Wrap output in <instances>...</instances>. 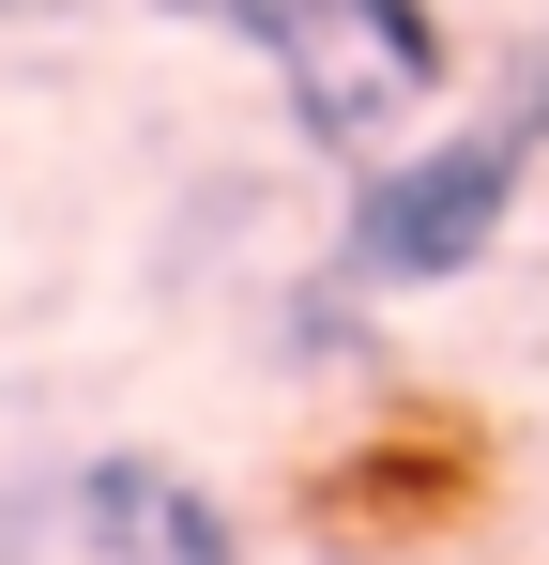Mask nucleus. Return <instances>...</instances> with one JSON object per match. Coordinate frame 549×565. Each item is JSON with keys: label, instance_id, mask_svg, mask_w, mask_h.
<instances>
[{"label": "nucleus", "instance_id": "3", "mask_svg": "<svg viewBox=\"0 0 549 565\" xmlns=\"http://www.w3.org/2000/svg\"><path fill=\"white\" fill-rule=\"evenodd\" d=\"M62 551H92V565H245V520H229L183 459H153V444H77V520H62Z\"/></svg>", "mask_w": 549, "mask_h": 565}, {"label": "nucleus", "instance_id": "4", "mask_svg": "<svg viewBox=\"0 0 549 565\" xmlns=\"http://www.w3.org/2000/svg\"><path fill=\"white\" fill-rule=\"evenodd\" d=\"M77 520V444L46 413V382H0V565H46Z\"/></svg>", "mask_w": 549, "mask_h": 565}, {"label": "nucleus", "instance_id": "6", "mask_svg": "<svg viewBox=\"0 0 549 565\" xmlns=\"http://www.w3.org/2000/svg\"><path fill=\"white\" fill-rule=\"evenodd\" d=\"M488 122L549 169V31H519V46H504V107H488Z\"/></svg>", "mask_w": 549, "mask_h": 565}, {"label": "nucleus", "instance_id": "1", "mask_svg": "<svg viewBox=\"0 0 549 565\" xmlns=\"http://www.w3.org/2000/svg\"><path fill=\"white\" fill-rule=\"evenodd\" d=\"M260 77H274L290 153L336 169V184H366V169L412 153L428 107L458 93V31H443V0H274Z\"/></svg>", "mask_w": 549, "mask_h": 565}, {"label": "nucleus", "instance_id": "7", "mask_svg": "<svg viewBox=\"0 0 549 565\" xmlns=\"http://www.w3.org/2000/svg\"><path fill=\"white\" fill-rule=\"evenodd\" d=\"M138 15H153V31H214V46H245V62L274 46V0H138Z\"/></svg>", "mask_w": 549, "mask_h": 565}, {"label": "nucleus", "instance_id": "2", "mask_svg": "<svg viewBox=\"0 0 549 565\" xmlns=\"http://www.w3.org/2000/svg\"><path fill=\"white\" fill-rule=\"evenodd\" d=\"M519 199H535V153H519L504 122H428L412 153H381L366 184H336L321 260L352 290H381V306H428V290H458V276L504 260Z\"/></svg>", "mask_w": 549, "mask_h": 565}, {"label": "nucleus", "instance_id": "5", "mask_svg": "<svg viewBox=\"0 0 549 565\" xmlns=\"http://www.w3.org/2000/svg\"><path fill=\"white\" fill-rule=\"evenodd\" d=\"M381 290H352L336 260H305V276H274V306H260V337H274V367L290 382H366L381 367Z\"/></svg>", "mask_w": 549, "mask_h": 565}]
</instances>
